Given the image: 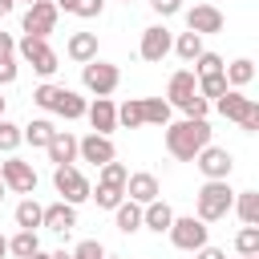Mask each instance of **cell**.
<instances>
[{
	"mask_svg": "<svg viewBox=\"0 0 259 259\" xmlns=\"http://www.w3.org/2000/svg\"><path fill=\"white\" fill-rule=\"evenodd\" d=\"M210 146V125L206 117H182L174 125H166V150L178 158V162H194V154Z\"/></svg>",
	"mask_w": 259,
	"mask_h": 259,
	"instance_id": "6da1fadb",
	"label": "cell"
},
{
	"mask_svg": "<svg viewBox=\"0 0 259 259\" xmlns=\"http://www.w3.org/2000/svg\"><path fill=\"white\" fill-rule=\"evenodd\" d=\"M214 109H219L227 121H239L247 134H255V130H259V105H255L251 97H243L239 89H227L223 97H214Z\"/></svg>",
	"mask_w": 259,
	"mask_h": 259,
	"instance_id": "7a4b0ae2",
	"label": "cell"
},
{
	"mask_svg": "<svg viewBox=\"0 0 259 259\" xmlns=\"http://www.w3.org/2000/svg\"><path fill=\"white\" fill-rule=\"evenodd\" d=\"M231 202H235V190H231L227 182H206V186L198 190V198H194V206H198V219H202V223L227 219Z\"/></svg>",
	"mask_w": 259,
	"mask_h": 259,
	"instance_id": "3957f363",
	"label": "cell"
},
{
	"mask_svg": "<svg viewBox=\"0 0 259 259\" xmlns=\"http://www.w3.org/2000/svg\"><path fill=\"white\" fill-rule=\"evenodd\" d=\"M53 186H57L61 202H69V206H77V202H85V198L93 194V186L85 182V174H81L77 166H57V170H53Z\"/></svg>",
	"mask_w": 259,
	"mask_h": 259,
	"instance_id": "277c9868",
	"label": "cell"
},
{
	"mask_svg": "<svg viewBox=\"0 0 259 259\" xmlns=\"http://www.w3.org/2000/svg\"><path fill=\"white\" fill-rule=\"evenodd\" d=\"M166 235H170V243H174L178 251H198V247H206V223L194 219V214H186V219L174 214V223H170Z\"/></svg>",
	"mask_w": 259,
	"mask_h": 259,
	"instance_id": "5b68a950",
	"label": "cell"
},
{
	"mask_svg": "<svg viewBox=\"0 0 259 259\" xmlns=\"http://www.w3.org/2000/svg\"><path fill=\"white\" fill-rule=\"evenodd\" d=\"M16 53H20V57L40 73V77H53V73L61 69V65H57V53H53V49H49V40H40V36H24V40L16 45Z\"/></svg>",
	"mask_w": 259,
	"mask_h": 259,
	"instance_id": "8992f818",
	"label": "cell"
},
{
	"mask_svg": "<svg viewBox=\"0 0 259 259\" xmlns=\"http://www.w3.org/2000/svg\"><path fill=\"white\" fill-rule=\"evenodd\" d=\"M81 81H85V89H89V93L109 97V93L117 89L121 73H117V65H109V61H89V65L81 69Z\"/></svg>",
	"mask_w": 259,
	"mask_h": 259,
	"instance_id": "52a82bcc",
	"label": "cell"
},
{
	"mask_svg": "<svg viewBox=\"0 0 259 259\" xmlns=\"http://www.w3.org/2000/svg\"><path fill=\"white\" fill-rule=\"evenodd\" d=\"M194 166L206 174V182H227V178H231L235 158H231L223 146H202V150L194 154Z\"/></svg>",
	"mask_w": 259,
	"mask_h": 259,
	"instance_id": "ba28073f",
	"label": "cell"
},
{
	"mask_svg": "<svg viewBox=\"0 0 259 259\" xmlns=\"http://www.w3.org/2000/svg\"><path fill=\"white\" fill-rule=\"evenodd\" d=\"M0 182H4V190H12V194H32V190H36V170H32L28 162H20V158H8V162L0 166Z\"/></svg>",
	"mask_w": 259,
	"mask_h": 259,
	"instance_id": "9c48e42d",
	"label": "cell"
},
{
	"mask_svg": "<svg viewBox=\"0 0 259 259\" xmlns=\"http://www.w3.org/2000/svg\"><path fill=\"white\" fill-rule=\"evenodd\" d=\"M57 28V4L53 0H36V4H28V12H24V36H49Z\"/></svg>",
	"mask_w": 259,
	"mask_h": 259,
	"instance_id": "30bf717a",
	"label": "cell"
},
{
	"mask_svg": "<svg viewBox=\"0 0 259 259\" xmlns=\"http://www.w3.org/2000/svg\"><path fill=\"white\" fill-rule=\"evenodd\" d=\"M186 32L194 36H210V32H223V12L214 4H194L186 12Z\"/></svg>",
	"mask_w": 259,
	"mask_h": 259,
	"instance_id": "8fae6325",
	"label": "cell"
},
{
	"mask_svg": "<svg viewBox=\"0 0 259 259\" xmlns=\"http://www.w3.org/2000/svg\"><path fill=\"white\" fill-rule=\"evenodd\" d=\"M170 45H174L170 28H162V24H150V28L142 32V45H138V53H142V61L158 65V61H162V57L170 53Z\"/></svg>",
	"mask_w": 259,
	"mask_h": 259,
	"instance_id": "7c38bea8",
	"label": "cell"
},
{
	"mask_svg": "<svg viewBox=\"0 0 259 259\" xmlns=\"http://www.w3.org/2000/svg\"><path fill=\"white\" fill-rule=\"evenodd\" d=\"M77 154L85 158V162H93V166H105V162H113V142L109 138H101V134H85V138H77Z\"/></svg>",
	"mask_w": 259,
	"mask_h": 259,
	"instance_id": "4fadbf2b",
	"label": "cell"
},
{
	"mask_svg": "<svg viewBox=\"0 0 259 259\" xmlns=\"http://www.w3.org/2000/svg\"><path fill=\"white\" fill-rule=\"evenodd\" d=\"M85 117H89L93 134H101V138H109V130H117V105H113L109 97H97V101L85 109Z\"/></svg>",
	"mask_w": 259,
	"mask_h": 259,
	"instance_id": "5bb4252c",
	"label": "cell"
},
{
	"mask_svg": "<svg viewBox=\"0 0 259 259\" xmlns=\"http://www.w3.org/2000/svg\"><path fill=\"white\" fill-rule=\"evenodd\" d=\"M125 198L138 202V206H150V202L158 198V178L146 174V170H142V174H130V178H125Z\"/></svg>",
	"mask_w": 259,
	"mask_h": 259,
	"instance_id": "9a60e30c",
	"label": "cell"
},
{
	"mask_svg": "<svg viewBox=\"0 0 259 259\" xmlns=\"http://www.w3.org/2000/svg\"><path fill=\"white\" fill-rule=\"evenodd\" d=\"M40 227H49V231H57V235H69V231L77 227V206H69V202H53V206H45Z\"/></svg>",
	"mask_w": 259,
	"mask_h": 259,
	"instance_id": "2e32d148",
	"label": "cell"
},
{
	"mask_svg": "<svg viewBox=\"0 0 259 259\" xmlns=\"http://www.w3.org/2000/svg\"><path fill=\"white\" fill-rule=\"evenodd\" d=\"M194 93H198V77H194L190 69H178V73L170 77V89H166L170 105H178V109H182V105H186V101H190Z\"/></svg>",
	"mask_w": 259,
	"mask_h": 259,
	"instance_id": "e0dca14e",
	"label": "cell"
},
{
	"mask_svg": "<svg viewBox=\"0 0 259 259\" xmlns=\"http://www.w3.org/2000/svg\"><path fill=\"white\" fill-rule=\"evenodd\" d=\"M45 150H49V162H53V166H73V158H77V138H73L69 130H57Z\"/></svg>",
	"mask_w": 259,
	"mask_h": 259,
	"instance_id": "ac0fdd59",
	"label": "cell"
},
{
	"mask_svg": "<svg viewBox=\"0 0 259 259\" xmlns=\"http://www.w3.org/2000/svg\"><path fill=\"white\" fill-rule=\"evenodd\" d=\"M69 57H73L77 65L97 61V32H73V36H69Z\"/></svg>",
	"mask_w": 259,
	"mask_h": 259,
	"instance_id": "d6986e66",
	"label": "cell"
},
{
	"mask_svg": "<svg viewBox=\"0 0 259 259\" xmlns=\"http://www.w3.org/2000/svg\"><path fill=\"white\" fill-rule=\"evenodd\" d=\"M85 97L81 93H73V89H61L57 93V101H53V113H61L65 121H77V117H85Z\"/></svg>",
	"mask_w": 259,
	"mask_h": 259,
	"instance_id": "ffe728a7",
	"label": "cell"
},
{
	"mask_svg": "<svg viewBox=\"0 0 259 259\" xmlns=\"http://www.w3.org/2000/svg\"><path fill=\"white\" fill-rule=\"evenodd\" d=\"M170 223H174V210L162 202V198H154L150 206H142V227H150V231H170Z\"/></svg>",
	"mask_w": 259,
	"mask_h": 259,
	"instance_id": "44dd1931",
	"label": "cell"
},
{
	"mask_svg": "<svg viewBox=\"0 0 259 259\" xmlns=\"http://www.w3.org/2000/svg\"><path fill=\"white\" fill-rule=\"evenodd\" d=\"M53 134H57V125L49 121V117H36V121H28V125H20V138L28 142V146H49L53 142Z\"/></svg>",
	"mask_w": 259,
	"mask_h": 259,
	"instance_id": "7402d4cb",
	"label": "cell"
},
{
	"mask_svg": "<svg viewBox=\"0 0 259 259\" xmlns=\"http://www.w3.org/2000/svg\"><path fill=\"white\" fill-rule=\"evenodd\" d=\"M243 219V227H259V190H239L235 202H231Z\"/></svg>",
	"mask_w": 259,
	"mask_h": 259,
	"instance_id": "603a6c76",
	"label": "cell"
},
{
	"mask_svg": "<svg viewBox=\"0 0 259 259\" xmlns=\"http://www.w3.org/2000/svg\"><path fill=\"white\" fill-rule=\"evenodd\" d=\"M223 77H227V89H243L251 77H255V61H247V57H239V61H231V65H223Z\"/></svg>",
	"mask_w": 259,
	"mask_h": 259,
	"instance_id": "cb8c5ba5",
	"label": "cell"
},
{
	"mask_svg": "<svg viewBox=\"0 0 259 259\" xmlns=\"http://www.w3.org/2000/svg\"><path fill=\"white\" fill-rule=\"evenodd\" d=\"M142 125H170V101L142 97Z\"/></svg>",
	"mask_w": 259,
	"mask_h": 259,
	"instance_id": "d4e9b609",
	"label": "cell"
},
{
	"mask_svg": "<svg viewBox=\"0 0 259 259\" xmlns=\"http://www.w3.org/2000/svg\"><path fill=\"white\" fill-rule=\"evenodd\" d=\"M113 214H117V231H121V235H134V231L142 227V206H138V202H121Z\"/></svg>",
	"mask_w": 259,
	"mask_h": 259,
	"instance_id": "484cf974",
	"label": "cell"
},
{
	"mask_svg": "<svg viewBox=\"0 0 259 259\" xmlns=\"http://www.w3.org/2000/svg\"><path fill=\"white\" fill-rule=\"evenodd\" d=\"M8 251H12L16 259H28L32 251H40V239H36V231H16V235L8 239Z\"/></svg>",
	"mask_w": 259,
	"mask_h": 259,
	"instance_id": "4316f807",
	"label": "cell"
},
{
	"mask_svg": "<svg viewBox=\"0 0 259 259\" xmlns=\"http://www.w3.org/2000/svg\"><path fill=\"white\" fill-rule=\"evenodd\" d=\"M40 214H45V206H36L32 198H24V202L16 206V227H20V231H36V227H40Z\"/></svg>",
	"mask_w": 259,
	"mask_h": 259,
	"instance_id": "83f0119b",
	"label": "cell"
},
{
	"mask_svg": "<svg viewBox=\"0 0 259 259\" xmlns=\"http://www.w3.org/2000/svg\"><path fill=\"white\" fill-rule=\"evenodd\" d=\"M170 49H174V53H178L182 61H194V57L202 53V36H194V32H182V36H178V40H174Z\"/></svg>",
	"mask_w": 259,
	"mask_h": 259,
	"instance_id": "f1b7e54d",
	"label": "cell"
},
{
	"mask_svg": "<svg viewBox=\"0 0 259 259\" xmlns=\"http://www.w3.org/2000/svg\"><path fill=\"white\" fill-rule=\"evenodd\" d=\"M117 125H125V130H138V125H142V97H130V101L117 109Z\"/></svg>",
	"mask_w": 259,
	"mask_h": 259,
	"instance_id": "f546056e",
	"label": "cell"
},
{
	"mask_svg": "<svg viewBox=\"0 0 259 259\" xmlns=\"http://www.w3.org/2000/svg\"><path fill=\"white\" fill-rule=\"evenodd\" d=\"M89 198H97V206H105V210H117V206L125 202V190H121V186H101V182H97V194H89Z\"/></svg>",
	"mask_w": 259,
	"mask_h": 259,
	"instance_id": "4dcf8cb0",
	"label": "cell"
},
{
	"mask_svg": "<svg viewBox=\"0 0 259 259\" xmlns=\"http://www.w3.org/2000/svg\"><path fill=\"white\" fill-rule=\"evenodd\" d=\"M210 73H223V57L202 49V53L194 57V77H210Z\"/></svg>",
	"mask_w": 259,
	"mask_h": 259,
	"instance_id": "1f68e13d",
	"label": "cell"
},
{
	"mask_svg": "<svg viewBox=\"0 0 259 259\" xmlns=\"http://www.w3.org/2000/svg\"><path fill=\"white\" fill-rule=\"evenodd\" d=\"M125 178H130V170H125L121 162H105L97 182H101V186H121V190H125Z\"/></svg>",
	"mask_w": 259,
	"mask_h": 259,
	"instance_id": "d6a6232c",
	"label": "cell"
},
{
	"mask_svg": "<svg viewBox=\"0 0 259 259\" xmlns=\"http://www.w3.org/2000/svg\"><path fill=\"white\" fill-rule=\"evenodd\" d=\"M235 251L239 255H259V227H243L235 235Z\"/></svg>",
	"mask_w": 259,
	"mask_h": 259,
	"instance_id": "836d02e7",
	"label": "cell"
},
{
	"mask_svg": "<svg viewBox=\"0 0 259 259\" xmlns=\"http://www.w3.org/2000/svg\"><path fill=\"white\" fill-rule=\"evenodd\" d=\"M223 93H227V77H223V73L198 77V97H223Z\"/></svg>",
	"mask_w": 259,
	"mask_h": 259,
	"instance_id": "e575fe53",
	"label": "cell"
},
{
	"mask_svg": "<svg viewBox=\"0 0 259 259\" xmlns=\"http://www.w3.org/2000/svg\"><path fill=\"white\" fill-rule=\"evenodd\" d=\"M20 142H24V138H20V125H12L8 117H0V150H4V154H12Z\"/></svg>",
	"mask_w": 259,
	"mask_h": 259,
	"instance_id": "d590c367",
	"label": "cell"
},
{
	"mask_svg": "<svg viewBox=\"0 0 259 259\" xmlns=\"http://www.w3.org/2000/svg\"><path fill=\"white\" fill-rule=\"evenodd\" d=\"M57 93H61V85H49V81H45V85H36V89H32V101H36L40 109H53Z\"/></svg>",
	"mask_w": 259,
	"mask_h": 259,
	"instance_id": "8d00e7d4",
	"label": "cell"
},
{
	"mask_svg": "<svg viewBox=\"0 0 259 259\" xmlns=\"http://www.w3.org/2000/svg\"><path fill=\"white\" fill-rule=\"evenodd\" d=\"M101 8H105V0H73L69 12H77L81 20H93V16H101Z\"/></svg>",
	"mask_w": 259,
	"mask_h": 259,
	"instance_id": "74e56055",
	"label": "cell"
},
{
	"mask_svg": "<svg viewBox=\"0 0 259 259\" xmlns=\"http://www.w3.org/2000/svg\"><path fill=\"white\" fill-rule=\"evenodd\" d=\"M73 259H105V247H101L97 239H85V243H77Z\"/></svg>",
	"mask_w": 259,
	"mask_h": 259,
	"instance_id": "f35d334b",
	"label": "cell"
},
{
	"mask_svg": "<svg viewBox=\"0 0 259 259\" xmlns=\"http://www.w3.org/2000/svg\"><path fill=\"white\" fill-rule=\"evenodd\" d=\"M206 109H210V101H206V97H198V93L182 105V113H186V117H206Z\"/></svg>",
	"mask_w": 259,
	"mask_h": 259,
	"instance_id": "ab89813d",
	"label": "cell"
},
{
	"mask_svg": "<svg viewBox=\"0 0 259 259\" xmlns=\"http://www.w3.org/2000/svg\"><path fill=\"white\" fill-rule=\"evenodd\" d=\"M12 81H16V61L0 57V85H12Z\"/></svg>",
	"mask_w": 259,
	"mask_h": 259,
	"instance_id": "60d3db41",
	"label": "cell"
},
{
	"mask_svg": "<svg viewBox=\"0 0 259 259\" xmlns=\"http://www.w3.org/2000/svg\"><path fill=\"white\" fill-rule=\"evenodd\" d=\"M150 8L162 16H174V12H182V0H150Z\"/></svg>",
	"mask_w": 259,
	"mask_h": 259,
	"instance_id": "b9f144b4",
	"label": "cell"
},
{
	"mask_svg": "<svg viewBox=\"0 0 259 259\" xmlns=\"http://www.w3.org/2000/svg\"><path fill=\"white\" fill-rule=\"evenodd\" d=\"M12 53H16V40L8 32H0V57H12Z\"/></svg>",
	"mask_w": 259,
	"mask_h": 259,
	"instance_id": "7bdbcfd3",
	"label": "cell"
},
{
	"mask_svg": "<svg viewBox=\"0 0 259 259\" xmlns=\"http://www.w3.org/2000/svg\"><path fill=\"white\" fill-rule=\"evenodd\" d=\"M198 259H227V255H223L219 247H210V243H206V247H198Z\"/></svg>",
	"mask_w": 259,
	"mask_h": 259,
	"instance_id": "ee69618b",
	"label": "cell"
},
{
	"mask_svg": "<svg viewBox=\"0 0 259 259\" xmlns=\"http://www.w3.org/2000/svg\"><path fill=\"white\" fill-rule=\"evenodd\" d=\"M12 12V0H0V16H8Z\"/></svg>",
	"mask_w": 259,
	"mask_h": 259,
	"instance_id": "f6af8a7d",
	"label": "cell"
},
{
	"mask_svg": "<svg viewBox=\"0 0 259 259\" xmlns=\"http://www.w3.org/2000/svg\"><path fill=\"white\" fill-rule=\"evenodd\" d=\"M4 255H8V239L0 235V259H4Z\"/></svg>",
	"mask_w": 259,
	"mask_h": 259,
	"instance_id": "bcb514c9",
	"label": "cell"
},
{
	"mask_svg": "<svg viewBox=\"0 0 259 259\" xmlns=\"http://www.w3.org/2000/svg\"><path fill=\"white\" fill-rule=\"evenodd\" d=\"M53 259H73V255L69 251H53Z\"/></svg>",
	"mask_w": 259,
	"mask_h": 259,
	"instance_id": "7dc6e473",
	"label": "cell"
},
{
	"mask_svg": "<svg viewBox=\"0 0 259 259\" xmlns=\"http://www.w3.org/2000/svg\"><path fill=\"white\" fill-rule=\"evenodd\" d=\"M28 259H53V255H45V251H32V255H28Z\"/></svg>",
	"mask_w": 259,
	"mask_h": 259,
	"instance_id": "c3c4849f",
	"label": "cell"
},
{
	"mask_svg": "<svg viewBox=\"0 0 259 259\" xmlns=\"http://www.w3.org/2000/svg\"><path fill=\"white\" fill-rule=\"evenodd\" d=\"M0 202H4V182H0Z\"/></svg>",
	"mask_w": 259,
	"mask_h": 259,
	"instance_id": "681fc988",
	"label": "cell"
},
{
	"mask_svg": "<svg viewBox=\"0 0 259 259\" xmlns=\"http://www.w3.org/2000/svg\"><path fill=\"white\" fill-rule=\"evenodd\" d=\"M0 117H4V97H0Z\"/></svg>",
	"mask_w": 259,
	"mask_h": 259,
	"instance_id": "f907efd6",
	"label": "cell"
},
{
	"mask_svg": "<svg viewBox=\"0 0 259 259\" xmlns=\"http://www.w3.org/2000/svg\"><path fill=\"white\" fill-rule=\"evenodd\" d=\"M12 4H16V0H12ZM24 4H36V0H24Z\"/></svg>",
	"mask_w": 259,
	"mask_h": 259,
	"instance_id": "816d5d0a",
	"label": "cell"
},
{
	"mask_svg": "<svg viewBox=\"0 0 259 259\" xmlns=\"http://www.w3.org/2000/svg\"><path fill=\"white\" fill-rule=\"evenodd\" d=\"M105 259H117V255H105Z\"/></svg>",
	"mask_w": 259,
	"mask_h": 259,
	"instance_id": "f5cc1de1",
	"label": "cell"
},
{
	"mask_svg": "<svg viewBox=\"0 0 259 259\" xmlns=\"http://www.w3.org/2000/svg\"><path fill=\"white\" fill-rule=\"evenodd\" d=\"M125 4H130V0H125Z\"/></svg>",
	"mask_w": 259,
	"mask_h": 259,
	"instance_id": "db71d44e",
	"label": "cell"
}]
</instances>
